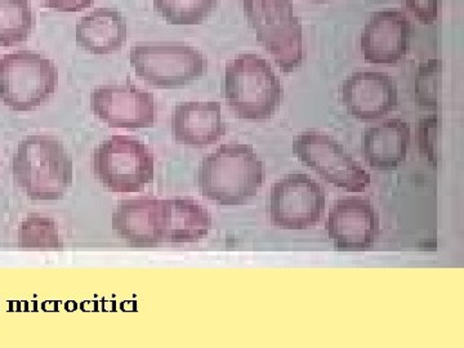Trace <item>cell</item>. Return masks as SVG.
<instances>
[{
	"mask_svg": "<svg viewBox=\"0 0 464 348\" xmlns=\"http://www.w3.org/2000/svg\"><path fill=\"white\" fill-rule=\"evenodd\" d=\"M266 167L255 149L231 141L201 159L198 186L207 200L219 206H246L264 186Z\"/></svg>",
	"mask_w": 464,
	"mask_h": 348,
	"instance_id": "6da1fadb",
	"label": "cell"
},
{
	"mask_svg": "<svg viewBox=\"0 0 464 348\" xmlns=\"http://www.w3.org/2000/svg\"><path fill=\"white\" fill-rule=\"evenodd\" d=\"M12 174L27 198L39 201L63 199L74 181V167L65 146L45 134H33L18 143Z\"/></svg>",
	"mask_w": 464,
	"mask_h": 348,
	"instance_id": "7a4b0ae2",
	"label": "cell"
},
{
	"mask_svg": "<svg viewBox=\"0 0 464 348\" xmlns=\"http://www.w3.org/2000/svg\"><path fill=\"white\" fill-rule=\"evenodd\" d=\"M222 93L228 108L243 121H268L282 105L284 91L279 76L267 60L243 53L226 65Z\"/></svg>",
	"mask_w": 464,
	"mask_h": 348,
	"instance_id": "3957f363",
	"label": "cell"
},
{
	"mask_svg": "<svg viewBox=\"0 0 464 348\" xmlns=\"http://www.w3.org/2000/svg\"><path fill=\"white\" fill-rule=\"evenodd\" d=\"M57 84V66L44 54L20 51L0 58V101L12 111L41 108L53 97Z\"/></svg>",
	"mask_w": 464,
	"mask_h": 348,
	"instance_id": "277c9868",
	"label": "cell"
},
{
	"mask_svg": "<svg viewBox=\"0 0 464 348\" xmlns=\"http://www.w3.org/2000/svg\"><path fill=\"white\" fill-rule=\"evenodd\" d=\"M92 172L109 191L133 194L154 182L155 157L140 140L112 136L94 149Z\"/></svg>",
	"mask_w": 464,
	"mask_h": 348,
	"instance_id": "5b68a950",
	"label": "cell"
},
{
	"mask_svg": "<svg viewBox=\"0 0 464 348\" xmlns=\"http://www.w3.org/2000/svg\"><path fill=\"white\" fill-rule=\"evenodd\" d=\"M243 9L257 42L285 74L301 66L302 25L292 0H243Z\"/></svg>",
	"mask_w": 464,
	"mask_h": 348,
	"instance_id": "8992f818",
	"label": "cell"
},
{
	"mask_svg": "<svg viewBox=\"0 0 464 348\" xmlns=\"http://www.w3.org/2000/svg\"><path fill=\"white\" fill-rule=\"evenodd\" d=\"M137 78L157 88H182L208 72L207 57L188 45H137L130 50Z\"/></svg>",
	"mask_w": 464,
	"mask_h": 348,
	"instance_id": "52a82bcc",
	"label": "cell"
},
{
	"mask_svg": "<svg viewBox=\"0 0 464 348\" xmlns=\"http://www.w3.org/2000/svg\"><path fill=\"white\" fill-rule=\"evenodd\" d=\"M293 152L304 166L335 188L364 192L371 186V174L329 134L316 130L299 133L293 139Z\"/></svg>",
	"mask_w": 464,
	"mask_h": 348,
	"instance_id": "ba28073f",
	"label": "cell"
},
{
	"mask_svg": "<svg viewBox=\"0 0 464 348\" xmlns=\"http://www.w3.org/2000/svg\"><path fill=\"white\" fill-rule=\"evenodd\" d=\"M325 190L306 173H290L271 186V225L280 230H308L325 213Z\"/></svg>",
	"mask_w": 464,
	"mask_h": 348,
	"instance_id": "9c48e42d",
	"label": "cell"
},
{
	"mask_svg": "<svg viewBox=\"0 0 464 348\" xmlns=\"http://www.w3.org/2000/svg\"><path fill=\"white\" fill-rule=\"evenodd\" d=\"M91 110L110 128L145 130L158 121L154 94L130 83L97 87L91 93Z\"/></svg>",
	"mask_w": 464,
	"mask_h": 348,
	"instance_id": "30bf717a",
	"label": "cell"
},
{
	"mask_svg": "<svg viewBox=\"0 0 464 348\" xmlns=\"http://www.w3.org/2000/svg\"><path fill=\"white\" fill-rule=\"evenodd\" d=\"M325 228L338 252H366L380 237V216L369 200L340 199L333 204Z\"/></svg>",
	"mask_w": 464,
	"mask_h": 348,
	"instance_id": "8fae6325",
	"label": "cell"
},
{
	"mask_svg": "<svg viewBox=\"0 0 464 348\" xmlns=\"http://www.w3.org/2000/svg\"><path fill=\"white\" fill-rule=\"evenodd\" d=\"M342 103L357 121L386 118L399 105L398 83L392 76L374 70H356L341 87Z\"/></svg>",
	"mask_w": 464,
	"mask_h": 348,
	"instance_id": "7c38bea8",
	"label": "cell"
},
{
	"mask_svg": "<svg viewBox=\"0 0 464 348\" xmlns=\"http://www.w3.org/2000/svg\"><path fill=\"white\" fill-rule=\"evenodd\" d=\"M414 26L400 9L372 14L362 35L365 60L375 65H396L411 51Z\"/></svg>",
	"mask_w": 464,
	"mask_h": 348,
	"instance_id": "4fadbf2b",
	"label": "cell"
},
{
	"mask_svg": "<svg viewBox=\"0 0 464 348\" xmlns=\"http://www.w3.org/2000/svg\"><path fill=\"white\" fill-rule=\"evenodd\" d=\"M112 230L130 246H155L164 243L166 207L164 200H123L112 213Z\"/></svg>",
	"mask_w": 464,
	"mask_h": 348,
	"instance_id": "5bb4252c",
	"label": "cell"
},
{
	"mask_svg": "<svg viewBox=\"0 0 464 348\" xmlns=\"http://www.w3.org/2000/svg\"><path fill=\"white\" fill-rule=\"evenodd\" d=\"M174 141L186 148L206 149L225 136L227 125L222 121L218 102H182L174 106L170 118Z\"/></svg>",
	"mask_w": 464,
	"mask_h": 348,
	"instance_id": "9a60e30c",
	"label": "cell"
},
{
	"mask_svg": "<svg viewBox=\"0 0 464 348\" xmlns=\"http://www.w3.org/2000/svg\"><path fill=\"white\" fill-rule=\"evenodd\" d=\"M127 20L114 8H97L76 25V44L92 54H111L127 43Z\"/></svg>",
	"mask_w": 464,
	"mask_h": 348,
	"instance_id": "2e32d148",
	"label": "cell"
},
{
	"mask_svg": "<svg viewBox=\"0 0 464 348\" xmlns=\"http://www.w3.org/2000/svg\"><path fill=\"white\" fill-rule=\"evenodd\" d=\"M411 140V125L401 119L369 127L364 136L366 163L377 170L396 169L405 161Z\"/></svg>",
	"mask_w": 464,
	"mask_h": 348,
	"instance_id": "e0dca14e",
	"label": "cell"
},
{
	"mask_svg": "<svg viewBox=\"0 0 464 348\" xmlns=\"http://www.w3.org/2000/svg\"><path fill=\"white\" fill-rule=\"evenodd\" d=\"M164 243L188 244L206 239L212 230V216L206 207L191 199L164 200Z\"/></svg>",
	"mask_w": 464,
	"mask_h": 348,
	"instance_id": "ac0fdd59",
	"label": "cell"
},
{
	"mask_svg": "<svg viewBox=\"0 0 464 348\" xmlns=\"http://www.w3.org/2000/svg\"><path fill=\"white\" fill-rule=\"evenodd\" d=\"M35 25L29 0H0V47L26 42Z\"/></svg>",
	"mask_w": 464,
	"mask_h": 348,
	"instance_id": "d6986e66",
	"label": "cell"
},
{
	"mask_svg": "<svg viewBox=\"0 0 464 348\" xmlns=\"http://www.w3.org/2000/svg\"><path fill=\"white\" fill-rule=\"evenodd\" d=\"M18 246L25 250H61L63 243L53 219L32 215L21 222L18 228Z\"/></svg>",
	"mask_w": 464,
	"mask_h": 348,
	"instance_id": "ffe728a7",
	"label": "cell"
},
{
	"mask_svg": "<svg viewBox=\"0 0 464 348\" xmlns=\"http://www.w3.org/2000/svg\"><path fill=\"white\" fill-rule=\"evenodd\" d=\"M218 5V0H154L155 11L170 25H200Z\"/></svg>",
	"mask_w": 464,
	"mask_h": 348,
	"instance_id": "44dd1931",
	"label": "cell"
},
{
	"mask_svg": "<svg viewBox=\"0 0 464 348\" xmlns=\"http://www.w3.org/2000/svg\"><path fill=\"white\" fill-rule=\"evenodd\" d=\"M414 93L420 108L438 111L442 93V61L440 58L426 61L418 67Z\"/></svg>",
	"mask_w": 464,
	"mask_h": 348,
	"instance_id": "7402d4cb",
	"label": "cell"
},
{
	"mask_svg": "<svg viewBox=\"0 0 464 348\" xmlns=\"http://www.w3.org/2000/svg\"><path fill=\"white\" fill-rule=\"evenodd\" d=\"M441 119L431 115L420 119L417 139L420 152L432 167H438L441 159Z\"/></svg>",
	"mask_w": 464,
	"mask_h": 348,
	"instance_id": "603a6c76",
	"label": "cell"
},
{
	"mask_svg": "<svg viewBox=\"0 0 464 348\" xmlns=\"http://www.w3.org/2000/svg\"><path fill=\"white\" fill-rule=\"evenodd\" d=\"M405 5L423 25H433L438 20L439 0H405Z\"/></svg>",
	"mask_w": 464,
	"mask_h": 348,
	"instance_id": "cb8c5ba5",
	"label": "cell"
},
{
	"mask_svg": "<svg viewBox=\"0 0 464 348\" xmlns=\"http://www.w3.org/2000/svg\"><path fill=\"white\" fill-rule=\"evenodd\" d=\"M96 0H43L45 7L58 12H81L90 8Z\"/></svg>",
	"mask_w": 464,
	"mask_h": 348,
	"instance_id": "d4e9b609",
	"label": "cell"
},
{
	"mask_svg": "<svg viewBox=\"0 0 464 348\" xmlns=\"http://www.w3.org/2000/svg\"><path fill=\"white\" fill-rule=\"evenodd\" d=\"M315 2H324V0H315Z\"/></svg>",
	"mask_w": 464,
	"mask_h": 348,
	"instance_id": "484cf974",
	"label": "cell"
}]
</instances>
